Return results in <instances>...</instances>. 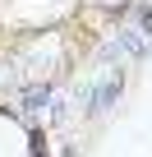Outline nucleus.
<instances>
[{
  "mask_svg": "<svg viewBox=\"0 0 152 157\" xmlns=\"http://www.w3.org/2000/svg\"><path fill=\"white\" fill-rule=\"evenodd\" d=\"M42 102H46V88H32V93H28V97H23V106H28V111H37V106H42Z\"/></svg>",
  "mask_w": 152,
  "mask_h": 157,
  "instance_id": "nucleus-1",
  "label": "nucleus"
}]
</instances>
